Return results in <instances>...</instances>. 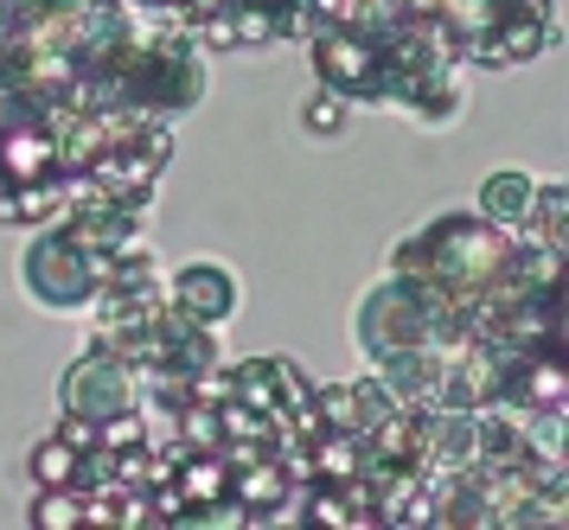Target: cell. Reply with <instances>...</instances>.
I'll return each mask as SVG.
<instances>
[{"instance_id": "52a82bcc", "label": "cell", "mask_w": 569, "mask_h": 530, "mask_svg": "<svg viewBox=\"0 0 569 530\" xmlns=\"http://www.w3.org/2000/svg\"><path fill=\"white\" fill-rule=\"evenodd\" d=\"M64 211H71L64 179H32V186L0 192V224H52V218H64Z\"/></svg>"}, {"instance_id": "5b68a950", "label": "cell", "mask_w": 569, "mask_h": 530, "mask_svg": "<svg viewBox=\"0 0 569 530\" xmlns=\"http://www.w3.org/2000/svg\"><path fill=\"white\" fill-rule=\"evenodd\" d=\"M173 307H180L186 320H206V327L231 320L237 313L231 269H218V262H192V269H180V281H173Z\"/></svg>"}, {"instance_id": "9c48e42d", "label": "cell", "mask_w": 569, "mask_h": 530, "mask_svg": "<svg viewBox=\"0 0 569 530\" xmlns=\"http://www.w3.org/2000/svg\"><path fill=\"white\" fill-rule=\"evenodd\" d=\"M32 480L39 486H78L83 480V448L64 441V434L39 441V448H32Z\"/></svg>"}, {"instance_id": "8fae6325", "label": "cell", "mask_w": 569, "mask_h": 530, "mask_svg": "<svg viewBox=\"0 0 569 530\" xmlns=\"http://www.w3.org/2000/svg\"><path fill=\"white\" fill-rule=\"evenodd\" d=\"M313 416H320V429L359 434V390H352V383H327V390H313Z\"/></svg>"}, {"instance_id": "ba28073f", "label": "cell", "mask_w": 569, "mask_h": 530, "mask_svg": "<svg viewBox=\"0 0 569 530\" xmlns=\"http://www.w3.org/2000/svg\"><path fill=\"white\" fill-rule=\"evenodd\" d=\"M531 199H538V186H531L525 173H492L487 192H480L492 224H525V218H531Z\"/></svg>"}, {"instance_id": "3957f363", "label": "cell", "mask_w": 569, "mask_h": 530, "mask_svg": "<svg viewBox=\"0 0 569 530\" xmlns=\"http://www.w3.org/2000/svg\"><path fill=\"white\" fill-rule=\"evenodd\" d=\"M27 288L46 307H83L103 281H97V262H90L64 230H52V237H39L27 250Z\"/></svg>"}, {"instance_id": "277c9868", "label": "cell", "mask_w": 569, "mask_h": 530, "mask_svg": "<svg viewBox=\"0 0 569 530\" xmlns=\"http://www.w3.org/2000/svg\"><path fill=\"white\" fill-rule=\"evenodd\" d=\"M58 173V134L46 122H0V186H32Z\"/></svg>"}, {"instance_id": "6da1fadb", "label": "cell", "mask_w": 569, "mask_h": 530, "mask_svg": "<svg viewBox=\"0 0 569 530\" xmlns=\"http://www.w3.org/2000/svg\"><path fill=\"white\" fill-rule=\"evenodd\" d=\"M313 71H320V83L339 90L346 102L385 97V58H378V46H371L365 32H352V26H320V32H313Z\"/></svg>"}, {"instance_id": "30bf717a", "label": "cell", "mask_w": 569, "mask_h": 530, "mask_svg": "<svg viewBox=\"0 0 569 530\" xmlns=\"http://www.w3.org/2000/svg\"><path fill=\"white\" fill-rule=\"evenodd\" d=\"M32 524H39V530L83 524V492H78V486H46V492H39V506H32Z\"/></svg>"}, {"instance_id": "7a4b0ae2", "label": "cell", "mask_w": 569, "mask_h": 530, "mask_svg": "<svg viewBox=\"0 0 569 530\" xmlns=\"http://www.w3.org/2000/svg\"><path fill=\"white\" fill-rule=\"evenodd\" d=\"M134 364L116 346H90V352L64 371V409L71 416H90V422H103V416H116V409H134Z\"/></svg>"}, {"instance_id": "8992f818", "label": "cell", "mask_w": 569, "mask_h": 530, "mask_svg": "<svg viewBox=\"0 0 569 530\" xmlns=\"http://www.w3.org/2000/svg\"><path fill=\"white\" fill-rule=\"evenodd\" d=\"M301 486L288 480V467L276 454H257L250 467H237L231 473V499L250 511V524H269V518H282V506L295 499Z\"/></svg>"}, {"instance_id": "7c38bea8", "label": "cell", "mask_w": 569, "mask_h": 530, "mask_svg": "<svg viewBox=\"0 0 569 530\" xmlns=\"http://www.w3.org/2000/svg\"><path fill=\"white\" fill-rule=\"evenodd\" d=\"M301 122H308V134H339V128H346V97H339V90H320V97L301 109Z\"/></svg>"}]
</instances>
